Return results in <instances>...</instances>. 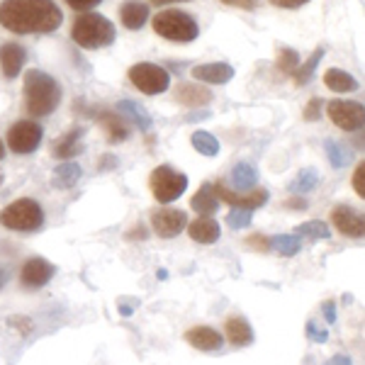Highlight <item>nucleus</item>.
<instances>
[{
  "label": "nucleus",
  "instance_id": "1",
  "mask_svg": "<svg viewBox=\"0 0 365 365\" xmlns=\"http://www.w3.org/2000/svg\"><path fill=\"white\" fill-rule=\"evenodd\" d=\"M61 10L54 0H3L0 25L15 34H46L61 27Z\"/></svg>",
  "mask_w": 365,
  "mask_h": 365
},
{
  "label": "nucleus",
  "instance_id": "2",
  "mask_svg": "<svg viewBox=\"0 0 365 365\" xmlns=\"http://www.w3.org/2000/svg\"><path fill=\"white\" fill-rule=\"evenodd\" d=\"M22 96H25V110L29 117H46L61 103V86L49 73L32 68L25 73Z\"/></svg>",
  "mask_w": 365,
  "mask_h": 365
},
{
  "label": "nucleus",
  "instance_id": "3",
  "mask_svg": "<svg viewBox=\"0 0 365 365\" xmlns=\"http://www.w3.org/2000/svg\"><path fill=\"white\" fill-rule=\"evenodd\" d=\"M117 32L115 25L105 15L98 13H83L76 17L73 27H71V39L83 49H103L115 42Z\"/></svg>",
  "mask_w": 365,
  "mask_h": 365
},
{
  "label": "nucleus",
  "instance_id": "4",
  "mask_svg": "<svg viewBox=\"0 0 365 365\" xmlns=\"http://www.w3.org/2000/svg\"><path fill=\"white\" fill-rule=\"evenodd\" d=\"M0 225L13 232H39L44 227V210L37 200L20 197L0 212Z\"/></svg>",
  "mask_w": 365,
  "mask_h": 365
},
{
  "label": "nucleus",
  "instance_id": "5",
  "mask_svg": "<svg viewBox=\"0 0 365 365\" xmlns=\"http://www.w3.org/2000/svg\"><path fill=\"white\" fill-rule=\"evenodd\" d=\"M154 32L161 34L163 39L175 44H187L197 39L200 27L195 17L182 13V10H163L154 17Z\"/></svg>",
  "mask_w": 365,
  "mask_h": 365
},
{
  "label": "nucleus",
  "instance_id": "6",
  "mask_svg": "<svg viewBox=\"0 0 365 365\" xmlns=\"http://www.w3.org/2000/svg\"><path fill=\"white\" fill-rule=\"evenodd\" d=\"M149 190L161 205H170L187 190V175L170 166H156L151 170Z\"/></svg>",
  "mask_w": 365,
  "mask_h": 365
},
{
  "label": "nucleus",
  "instance_id": "7",
  "mask_svg": "<svg viewBox=\"0 0 365 365\" xmlns=\"http://www.w3.org/2000/svg\"><path fill=\"white\" fill-rule=\"evenodd\" d=\"M127 78L132 81V86L137 88V91L146 93V96L166 93L170 86L168 68L158 66V63H134V66L129 68Z\"/></svg>",
  "mask_w": 365,
  "mask_h": 365
},
{
  "label": "nucleus",
  "instance_id": "8",
  "mask_svg": "<svg viewBox=\"0 0 365 365\" xmlns=\"http://www.w3.org/2000/svg\"><path fill=\"white\" fill-rule=\"evenodd\" d=\"M44 137V129L39 122L34 120H20L10 127L8 132V146L13 154H32V151L39 149Z\"/></svg>",
  "mask_w": 365,
  "mask_h": 365
},
{
  "label": "nucleus",
  "instance_id": "9",
  "mask_svg": "<svg viewBox=\"0 0 365 365\" xmlns=\"http://www.w3.org/2000/svg\"><path fill=\"white\" fill-rule=\"evenodd\" d=\"M327 115L344 132H358L365 125V108L353 100H331L327 105Z\"/></svg>",
  "mask_w": 365,
  "mask_h": 365
},
{
  "label": "nucleus",
  "instance_id": "10",
  "mask_svg": "<svg viewBox=\"0 0 365 365\" xmlns=\"http://www.w3.org/2000/svg\"><path fill=\"white\" fill-rule=\"evenodd\" d=\"M212 190H215V195L220 202H227V205H232V207H241V210H258V207H263V205L268 202V190L266 187H258V190H251V192H246V195H239V192H234V190H229V187L225 185V182H215L212 185Z\"/></svg>",
  "mask_w": 365,
  "mask_h": 365
},
{
  "label": "nucleus",
  "instance_id": "11",
  "mask_svg": "<svg viewBox=\"0 0 365 365\" xmlns=\"http://www.w3.org/2000/svg\"><path fill=\"white\" fill-rule=\"evenodd\" d=\"M151 227L161 239H175L187 227V215L182 210L161 207L151 212Z\"/></svg>",
  "mask_w": 365,
  "mask_h": 365
},
{
  "label": "nucleus",
  "instance_id": "12",
  "mask_svg": "<svg viewBox=\"0 0 365 365\" xmlns=\"http://www.w3.org/2000/svg\"><path fill=\"white\" fill-rule=\"evenodd\" d=\"M331 222L339 234L349 239H363L365 234V217L361 210H353L351 205H336L331 210Z\"/></svg>",
  "mask_w": 365,
  "mask_h": 365
},
{
  "label": "nucleus",
  "instance_id": "13",
  "mask_svg": "<svg viewBox=\"0 0 365 365\" xmlns=\"http://www.w3.org/2000/svg\"><path fill=\"white\" fill-rule=\"evenodd\" d=\"M54 273H56L54 263L44 261V258H29L20 268V282L27 290H39V287L49 285Z\"/></svg>",
  "mask_w": 365,
  "mask_h": 365
},
{
  "label": "nucleus",
  "instance_id": "14",
  "mask_svg": "<svg viewBox=\"0 0 365 365\" xmlns=\"http://www.w3.org/2000/svg\"><path fill=\"white\" fill-rule=\"evenodd\" d=\"M27 61V51L25 46L8 42V44H0V68H3V76L8 81H13L20 76L22 66Z\"/></svg>",
  "mask_w": 365,
  "mask_h": 365
},
{
  "label": "nucleus",
  "instance_id": "15",
  "mask_svg": "<svg viewBox=\"0 0 365 365\" xmlns=\"http://www.w3.org/2000/svg\"><path fill=\"white\" fill-rule=\"evenodd\" d=\"M185 341L192 346V349L205 351V353L220 351L222 344H225L222 334L217 331V329H212V327H192V329H187V331H185Z\"/></svg>",
  "mask_w": 365,
  "mask_h": 365
},
{
  "label": "nucleus",
  "instance_id": "16",
  "mask_svg": "<svg viewBox=\"0 0 365 365\" xmlns=\"http://www.w3.org/2000/svg\"><path fill=\"white\" fill-rule=\"evenodd\" d=\"M192 78L197 81V83H220L225 86L229 81L234 78V68L229 66V63H200V66H192Z\"/></svg>",
  "mask_w": 365,
  "mask_h": 365
},
{
  "label": "nucleus",
  "instance_id": "17",
  "mask_svg": "<svg viewBox=\"0 0 365 365\" xmlns=\"http://www.w3.org/2000/svg\"><path fill=\"white\" fill-rule=\"evenodd\" d=\"M225 334H227V341L234 346V349H246V346L253 344V329L246 317H229L227 324H225Z\"/></svg>",
  "mask_w": 365,
  "mask_h": 365
},
{
  "label": "nucleus",
  "instance_id": "18",
  "mask_svg": "<svg viewBox=\"0 0 365 365\" xmlns=\"http://www.w3.org/2000/svg\"><path fill=\"white\" fill-rule=\"evenodd\" d=\"M187 234H190V239L197 241V244H215V241H220L222 237V227H220V222L212 220V217H197L195 222L187 225Z\"/></svg>",
  "mask_w": 365,
  "mask_h": 365
},
{
  "label": "nucleus",
  "instance_id": "19",
  "mask_svg": "<svg viewBox=\"0 0 365 365\" xmlns=\"http://www.w3.org/2000/svg\"><path fill=\"white\" fill-rule=\"evenodd\" d=\"M175 100L185 108H205L212 103V93L200 83H180L175 88Z\"/></svg>",
  "mask_w": 365,
  "mask_h": 365
},
{
  "label": "nucleus",
  "instance_id": "20",
  "mask_svg": "<svg viewBox=\"0 0 365 365\" xmlns=\"http://www.w3.org/2000/svg\"><path fill=\"white\" fill-rule=\"evenodd\" d=\"M81 137H83V129L73 127L71 132L63 134L58 141H54V146H51V154H54L56 158H61V161L78 156L81 151H83V141H81Z\"/></svg>",
  "mask_w": 365,
  "mask_h": 365
},
{
  "label": "nucleus",
  "instance_id": "21",
  "mask_svg": "<svg viewBox=\"0 0 365 365\" xmlns=\"http://www.w3.org/2000/svg\"><path fill=\"white\" fill-rule=\"evenodd\" d=\"M120 20L127 29H141L149 22V5L141 0H127L120 8Z\"/></svg>",
  "mask_w": 365,
  "mask_h": 365
},
{
  "label": "nucleus",
  "instance_id": "22",
  "mask_svg": "<svg viewBox=\"0 0 365 365\" xmlns=\"http://www.w3.org/2000/svg\"><path fill=\"white\" fill-rule=\"evenodd\" d=\"M81 175H83V170H81L78 163L63 161L61 166H56L54 173H51V185L58 187V190H68V187H73L76 182L81 180Z\"/></svg>",
  "mask_w": 365,
  "mask_h": 365
},
{
  "label": "nucleus",
  "instance_id": "23",
  "mask_svg": "<svg viewBox=\"0 0 365 365\" xmlns=\"http://www.w3.org/2000/svg\"><path fill=\"white\" fill-rule=\"evenodd\" d=\"M190 207L195 210L197 215H202V217L215 215L217 207H220V200H217L215 190H212V182H205V185H200V190L190 200Z\"/></svg>",
  "mask_w": 365,
  "mask_h": 365
},
{
  "label": "nucleus",
  "instance_id": "24",
  "mask_svg": "<svg viewBox=\"0 0 365 365\" xmlns=\"http://www.w3.org/2000/svg\"><path fill=\"white\" fill-rule=\"evenodd\" d=\"M324 86L334 93H353L358 88V81L344 68H329L324 73Z\"/></svg>",
  "mask_w": 365,
  "mask_h": 365
},
{
  "label": "nucleus",
  "instance_id": "25",
  "mask_svg": "<svg viewBox=\"0 0 365 365\" xmlns=\"http://www.w3.org/2000/svg\"><path fill=\"white\" fill-rule=\"evenodd\" d=\"M100 125H105L108 129V141L110 144H120V141H125L129 137V127L125 125V120L122 117H117L113 113H108V110H103V113L98 115Z\"/></svg>",
  "mask_w": 365,
  "mask_h": 365
},
{
  "label": "nucleus",
  "instance_id": "26",
  "mask_svg": "<svg viewBox=\"0 0 365 365\" xmlns=\"http://www.w3.org/2000/svg\"><path fill=\"white\" fill-rule=\"evenodd\" d=\"M117 110H120V115L129 117V120H132L134 125L141 129V132H149V129H151L149 113H146L139 103H134V100H122V103H117Z\"/></svg>",
  "mask_w": 365,
  "mask_h": 365
},
{
  "label": "nucleus",
  "instance_id": "27",
  "mask_svg": "<svg viewBox=\"0 0 365 365\" xmlns=\"http://www.w3.org/2000/svg\"><path fill=\"white\" fill-rule=\"evenodd\" d=\"M317 185H319V173H317V168H302L295 175V180L287 185V190H290V195H304V192L314 190Z\"/></svg>",
  "mask_w": 365,
  "mask_h": 365
},
{
  "label": "nucleus",
  "instance_id": "28",
  "mask_svg": "<svg viewBox=\"0 0 365 365\" xmlns=\"http://www.w3.org/2000/svg\"><path fill=\"white\" fill-rule=\"evenodd\" d=\"M324 54H327V49L324 46H319V49L312 54L307 61L302 63V66H297L295 68V73H292V78H295V86L297 88H302V86H307L312 78H314V71H317V66H319V61L324 58Z\"/></svg>",
  "mask_w": 365,
  "mask_h": 365
},
{
  "label": "nucleus",
  "instance_id": "29",
  "mask_svg": "<svg viewBox=\"0 0 365 365\" xmlns=\"http://www.w3.org/2000/svg\"><path fill=\"white\" fill-rule=\"evenodd\" d=\"M232 182L237 190H253L258 182V170L251 163H237L232 168Z\"/></svg>",
  "mask_w": 365,
  "mask_h": 365
},
{
  "label": "nucleus",
  "instance_id": "30",
  "mask_svg": "<svg viewBox=\"0 0 365 365\" xmlns=\"http://www.w3.org/2000/svg\"><path fill=\"white\" fill-rule=\"evenodd\" d=\"M295 237H299V239L304 237L312 241H327V239H331V229H329L327 222H322V220H309L295 229Z\"/></svg>",
  "mask_w": 365,
  "mask_h": 365
},
{
  "label": "nucleus",
  "instance_id": "31",
  "mask_svg": "<svg viewBox=\"0 0 365 365\" xmlns=\"http://www.w3.org/2000/svg\"><path fill=\"white\" fill-rule=\"evenodd\" d=\"M190 141H192V149L200 151L202 156L212 158V156L220 154V141H217V137H212L210 132H202V129H197V132L190 137Z\"/></svg>",
  "mask_w": 365,
  "mask_h": 365
},
{
  "label": "nucleus",
  "instance_id": "32",
  "mask_svg": "<svg viewBox=\"0 0 365 365\" xmlns=\"http://www.w3.org/2000/svg\"><path fill=\"white\" fill-rule=\"evenodd\" d=\"M324 149H327L329 163H331L334 168H344L346 163L351 161V154H349V149H346L344 144H339V141H334V139H327V141H324Z\"/></svg>",
  "mask_w": 365,
  "mask_h": 365
},
{
  "label": "nucleus",
  "instance_id": "33",
  "mask_svg": "<svg viewBox=\"0 0 365 365\" xmlns=\"http://www.w3.org/2000/svg\"><path fill=\"white\" fill-rule=\"evenodd\" d=\"M270 246H275L278 253L290 258V256H297V253L302 251V239L295 237V234H280V237H275L273 241H270Z\"/></svg>",
  "mask_w": 365,
  "mask_h": 365
},
{
  "label": "nucleus",
  "instance_id": "34",
  "mask_svg": "<svg viewBox=\"0 0 365 365\" xmlns=\"http://www.w3.org/2000/svg\"><path fill=\"white\" fill-rule=\"evenodd\" d=\"M297 66H299V54L295 49H290V46H282V49L278 51V68L282 71V73L292 76Z\"/></svg>",
  "mask_w": 365,
  "mask_h": 365
},
{
  "label": "nucleus",
  "instance_id": "35",
  "mask_svg": "<svg viewBox=\"0 0 365 365\" xmlns=\"http://www.w3.org/2000/svg\"><path fill=\"white\" fill-rule=\"evenodd\" d=\"M251 222H253L251 210L232 207V212L227 215V225L232 229H246V227H251Z\"/></svg>",
  "mask_w": 365,
  "mask_h": 365
},
{
  "label": "nucleus",
  "instance_id": "36",
  "mask_svg": "<svg viewBox=\"0 0 365 365\" xmlns=\"http://www.w3.org/2000/svg\"><path fill=\"white\" fill-rule=\"evenodd\" d=\"M8 327L10 329H15L20 336H29L32 334V329H34V324L29 317H22V314H13V317H8Z\"/></svg>",
  "mask_w": 365,
  "mask_h": 365
},
{
  "label": "nucleus",
  "instance_id": "37",
  "mask_svg": "<svg viewBox=\"0 0 365 365\" xmlns=\"http://www.w3.org/2000/svg\"><path fill=\"white\" fill-rule=\"evenodd\" d=\"M322 108H324V100L322 98H312L309 103H307V108H304L302 117L307 122H317L322 117Z\"/></svg>",
  "mask_w": 365,
  "mask_h": 365
},
{
  "label": "nucleus",
  "instance_id": "38",
  "mask_svg": "<svg viewBox=\"0 0 365 365\" xmlns=\"http://www.w3.org/2000/svg\"><path fill=\"white\" fill-rule=\"evenodd\" d=\"M304 331H307V339L314 341V344H327V341H329V331H327V329H322V327H317L314 322H307Z\"/></svg>",
  "mask_w": 365,
  "mask_h": 365
},
{
  "label": "nucleus",
  "instance_id": "39",
  "mask_svg": "<svg viewBox=\"0 0 365 365\" xmlns=\"http://www.w3.org/2000/svg\"><path fill=\"white\" fill-rule=\"evenodd\" d=\"M353 187H356V195L365 197V163L358 161L356 173H353Z\"/></svg>",
  "mask_w": 365,
  "mask_h": 365
},
{
  "label": "nucleus",
  "instance_id": "40",
  "mask_svg": "<svg viewBox=\"0 0 365 365\" xmlns=\"http://www.w3.org/2000/svg\"><path fill=\"white\" fill-rule=\"evenodd\" d=\"M246 244H249L251 249L261 251V253H268L270 251V239L263 237V234H258V237H249V239H246Z\"/></svg>",
  "mask_w": 365,
  "mask_h": 365
},
{
  "label": "nucleus",
  "instance_id": "41",
  "mask_svg": "<svg viewBox=\"0 0 365 365\" xmlns=\"http://www.w3.org/2000/svg\"><path fill=\"white\" fill-rule=\"evenodd\" d=\"M66 3H68V8L78 10V13H86V10H91V8H96V5H100L103 0H66Z\"/></svg>",
  "mask_w": 365,
  "mask_h": 365
},
{
  "label": "nucleus",
  "instance_id": "42",
  "mask_svg": "<svg viewBox=\"0 0 365 365\" xmlns=\"http://www.w3.org/2000/svg\"><path fill=\"white\" fill-rule=\"evenodd\" d=\"M322 312H324L327 324H336V302H334V299H327V302L322 304Z\"/></svg>",
  "mask_w": 365,
  "mask_h": 365
},
{
  "label": "nucleus",
  "instance_id": "43",
  "mask_svg": "<svg viewBox=\"0 0 365 365\" xmlns=\"http://www.w3.org/2000/svg\"><path fill=\"white\" fill-rule=\"evenodd\" d=\"M225 5H232V8H241V10H256L258 0H222Z\"/></svg>",
  "mask_w": 365,
  "mask_h": 365
},
{
  "label": "nucleus",
  "instance_id": "44",
  "mask_svg": "<svg viewBox=\"0 0 365 365\" xmlns=\"http://www.w3.org/2000/svg\"><path fill=\"white\" fill-rule=\"evenodd\" d=\"M270 3H273L275 8H287V10H295V8H302V5H307L309 0H270Z\"/></svg>",
  "mask_w": 365,
  "mask_h": 365
},
{
  "label": "nucleus",
  "instance_id": "45",
  "mask_svg": "<svg viewBox=\"0 0 365 365\" xmlns=\"http://www.w3.org/2000/svg\"><path fill=\"white\" fill-rule=\"evenodd\" d=\"M113 168H117V156L113 154H105L98 161V170H113Z\"/></svg>",
  "mask_w": 365,
  "mask_h": 365
},
{
  "label": "nucleus",
  "instance_id": "46",
  "mask_svg": "<svg viewBox=\"0 0 365 365\" xmlns=\"http://www.w3.org/2000/svg\"><path fill=\"white\" fill-rule=\"evenodd\" d=\"M285 207H292V210H307V200L302 197H290L285 202Z\"/></svg>",
  "mask_w": 365,
  "mask_h": 365
},
{
  "label": "nucleus",
  "instance_id": "47",
  "mask_svg": "<svg viewBox=\"0 0 365 365\" xmlns=\"http://www.w3.org/2000/svg\"><path fill=\"white\" fill-rule=\"evenodd\" d=\"M324 365H351V358L344 356V353H339V356H334L331 361H327Z\"/></svg>",
  "mask_w": 365,
  "mask_h": 365
},
{
  "label": "nucleus",
  "instance_id": "48",
  "mask_svg": "<svg viewBox=\"0 0 365 365\" xmlns=\"http://www.w3.org/2000/svg\"><path fill=\"white\" fill-rule=\"evenodd\" d=\"M127 239H146V229H144V225H137L132 229V232L127 234Z\"/></svg>",
  "mask_w": 365,
  "mask_h": 365
},
{
  "label": "nucleus",
  "instance_id": "49",
  "mask_svg": "<svg viewBox=\"0 0 365 365\" xmlns=\"http://www.w3.org/2000/svg\"><path fill=\"white\" fill-rule=\"evenodd\" d=\"M8 280H10V273H8V268H5V266H0V290H3V287L8 285Z\"/></svg>",
  "mask_w": 365,
  "mask_h": 365
},
{
  "label": "nucleus",
  "instance_id": "50",
  "mask_svg": "<svg viewBox=\"0 0 365 365\" xmlns=\"http://www.w3.org/2000/svg\"><path fill=\"white\" fill-rule=\"evenodd\" d=\"M132 312H134V309L129 307V304H122V302H120V314H122V317H132Z\"/></svg>",
  "mask_w": 365,
  "mask_h": 365
},
{
  "label": "nucleus",
  "instance_id": "51",
  "mask_svg": "<svg viewBox=\"0 0 365 365\" xmlns=\"http://www.w3.org/2000/svg\"><path fill=\"white\" fill-rule=\"evenodd\" d=\"M151 3H156V5H168V3H182V0H151Z\"/></svg>",
  "mask_w": 365,
  "mask_h": 365
},
{
  "label": "nucleus",
  "instance_id": "52",
  "mask_svg": "<svg viewBox=\"0 0 365 365\" xmlns=\"http://www.w3.org/2000/svg\"><path fill=\"white\" fill-rule=\"evenodd\" d=\"M5 158V144H3V139H0V161Z\"/></svg>",
  "mask_w": 365,
  "mask_h": 365
},
{
  "label": "nucleus",
  "instance_id": "53",
  "mask_svg": "<svg viewBox=\"0 0 365 365\" xmlns=\"http://www.w3.org/2000/svg\"><path fill=\"white\" fill-rule=\"evenodd\" d=\"M3 182H5V173L0 170V185H3Z\"/></svg>",
  "mask_w": 365,
  "mask_h": 365
}]
</instances>
